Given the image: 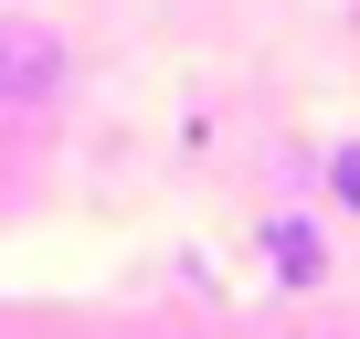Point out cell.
<instances>
[{"instance_id": "2", "label": "cell", "mask_w": 360, "mask_h": 339, "mask_svg": "<svg viewBox=\"0 0 360 339\" xmlns=\"http://www.w3.org/2000/svg\"><path fill=\"white\" fill-rule=\"evenodd\" d=\"M265 265H276L286 286H318V276H328V234H318L307 212H276V223H265Z\"/></svg>"}, {"instance_id": "3", "label": "cell", "mask_w": 360, "mask_h": 339, "mask_svg": "<svg viewBox=\"0 0 360 339\" xmlns=\"http://www.w3.org/2000/svg\"><path fill=\"white\" fill-rule=\"evenodd\" d=\"M328 202H339V212H360V138H339V148H328Z\"/></svg>"}, {"instance_id": "1", "label": "cell", "mask_w": 360, "mask_h": 339, "mask_svg": "<svg viewBox=\"0 0 360 339\" xmlns=\"http://www.w3.org/2000/svg\"><path fill=\"white\" fill-rule=\"evenodd\" d=\"M64 85V43L43 22H0V106H32Z\"/></svg>"}]
</instances>
